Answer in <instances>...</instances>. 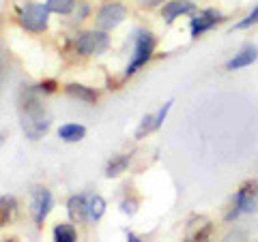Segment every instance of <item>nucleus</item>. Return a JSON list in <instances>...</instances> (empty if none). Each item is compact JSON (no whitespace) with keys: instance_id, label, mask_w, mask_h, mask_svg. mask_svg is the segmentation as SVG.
Here are the masks:
<instances>
[{"instance_id":"1","label":"nucleus","mask_w":258,"mask_h":242,"mask_svg":"<svg viewBox=\"0 0 258 242\" xmlns=\"http://www.w3.org/2000/svg\"><path fill=\"white\" fill-rule=\"evenodd\" d=\"M20 114H22V131L28 140L37 142L47 133V129H50V116H47L43 103L39 99V90L35 86L30 88L26 99L22 101Z\"/></svg>"},{"instance_id":"2","label":"nucleus","mask_w":258,"mask_h":242,"mask_svg":"<svg viewBox=\"0 0 258 242\" xmlns=\"http://www.w3.org/2000/svg\"><path fill=\"white\" fill-rule=\"evenodd\" d=\"M258 212V180L247 178L232 193L230 204L224 212V223H235L241 216H249Z\"/></svg>"},{"instance_id":"3","label":"nucleus","mask_w":258,"mask_h":242,"mask_svg":"<svg viewBox=\"0 0 258 242\" xmlns=\"http://www.w3.org/2000/svg\"><path fill=\"white\" fill-rule=\"evenodd\" d=\"M132 43H134L132 58H129L127 67H125V73H123L125 77H132L138 73L142 67H147L157 50V39L149 28H136L132 35Z\"/></svg>"},{"instance_id":"4","label":"nucleus","mask_w":258,"mask_h":242,"mask_svg":"<svg viewBox=\"0 0 258 242\" xmlns=\"http://www.w3.org/2000/svg\"><path fill=\"white\" fill-rule=\"evenodd\" d=\"M224 22H228V15L224 11H220L217 7H203L189 18V39L196 41V39H203L205 35H209L211 30L220 28Z\"/></svg>"},{"instance_id":"5","label":"nucleus","mask_w":258,"mask_h":242,"mask_svg":"<svg viewBox=\"0 0 258 242\" xmlns=\"http://www.w3.org/2000/svg\"><path fill=\"white\" fill-rule=\"evenodd\" d=\"M110 47V37L106 30L93 28V30H80L74 37V50L78 56H99L108 52Z\"/></svg>"},{"instance_id":"6","label":"nucleus","mask_w":258,"mask_h":242,"mask_svg":"<svg viewBox=\"0 0 258 242\" xmlns=\"http://www.w3.org/2000/svg\"><path fill=\"white\" fill-rule=\"evenodd\" d=\"M18 22L26 32H35V35H39V32L47 30V24H50V11H47L45 5L26 3L18 11Z\"/></svg>"},{"instance_id":"7","label":"nucleus","mask_w":258,"mask_h":242,"mask_svg":"<svg viewBox=\"0 0 258 242\" xmlns=\"http://www.w3.org/2000/svg\"><path fill=\"white\" fill-rule=\"evenodd\" d=\"M28 201H30V212H32V219H35V225L41 229L47 214H50L54 208L52 193L45 187H32L28 193Z\"/></svg>"},{"instance_id":"8","label":"nucleus","mask_w":258,"mask_h":242,"mask_svg":"<svg viewBox=\"0 0 258 242\" xmlns=\"http://www.w3.org/2000/svg\"><path fill=\"white\" fill-rule=\"evenodd\" d=\"M127 20V7L118 0H112V3H106L99 7V11L95 15V24L99 30H114L120 24Z\"/></svg>"},{"instance_id":"9","label":"nucleus","mask_w":258,"mask_h":242,"mask_svg":"<svg viewBox=\"0 0 258 242\" xmlns=\"http://www.w3.org/2000/svg\"><path fill=\"white\" fill-rule=\"evenodd\" d=\"M215 223L205 214H191L185 225V242H211Z\"/></svg>"},{"instance_id":"10","label":"nucleus","mask_w":258,"mask_h":242,"mask_svg":"<svg viewBox=\"0 0 258 242\" xmlns=\"http://www.w3.org/2000/svg\"><path fill=\"white\" fill-rule=\"evenodd\" d=\"M200 9L196 0H168L159 9V18L166 26H172L176 20L181 18H191L194 13Z\"/></svg>"},{"instance_id":"11","label":"nucleus","mask_w":258,"mask_h":242,"mask_svg":"<svg viewBox=\"0 0 258 242\" xmlns=\"http://www.w3.org/2000/svg\"><path fill=\"white\" fill-rule=\"evenodd\" d=\"M256 60H258V45L252 41H245L228 60H226L224 69L228 71V73H232V71H243V69L252 67Z\"/></svg>"},{"instance_id":"12","label":"nucleus","mask_w":258,"mask_h":242,"mask_svg":"<svg viewBox=\"0 0 258 242\" xmlns=\"http://www.w3.org/2000/svg\"><path fill=\"white\" fill-rule=\"evenodd\" d=\"M67 214L74 223L88 221V197L84 193H76L67 199Z\"/></svg>"},{"instance_id":"13","label":"nucleus","mask_w":258,"mask_h":242,"mask_svg":"<svg viewBox=\"0 0 258 242\" xmlns=\"http://www.w3.org/2000/svg\"><path fill=\"white\" fill-rule=\"evenodd\" d=\"M64 94L71 96L74 101L86 103V105H95L97 99H99V94H97L95 88L84 86V84H76V82H71V84L64 86Z\"/></svg>"},{"instance_id":"14","label":"nucleus","mask_w":258,"mask_h":242,"mask_svg":"<svg viewBox=\"0 0 258 242\" xmlns=\"http://www.w3.org/2000/svg\"><path fill=\"white\" fill-rule=\"evenodd\" d=\"M58 137L64 144H78L86 137V127L80 123H64L58 127Z\"/></svg>"},{"instance_id":"15","label":"nucleus","mask_w":258,"mask_h":242,"mask_svg":"<svg viewBox=\"0 0 258 242\" xmlns=\"http://www.w3.org/2000/svg\"><path fill=\"white\" fill-rule=\"evenodd\" d=\"M129 163H132V152H123V155H114L108 163H106V169H103V174H106V178H118L123 172H127Z\"/></svg>"},{"instance_id":"16","label":"nucleus","mask_w":258,"mask_h":242,"mask_svg":"<svg viewBox=\"0 0 258 242\" xmlns=\"http://www.w3.org/2000/svg\"><path fill=\"white\" fill-rule=\"evenodd\" d=\"M18 212V199L13 195H0V229L11 225Z\"/></svg>"},{"instance_id":"17","label":"nucleus","mask_w":258,"mask_h":242,"mask_svg":"<svg viewBox=\"0 0 258 242\" xmlns=\"http://www.w3.org/2000/svg\"><path fill=\"white\" fill-rule=\"evenodd\" d=\"M54 242H78L76 223H56L54 225Z\"/></svg>"},{"instance_id":"18","label":"nucleus","mask_w":258,"mask_h":242,"mask_svg":"<svg viewBox=\"0 0 258 242\" xmlns=\"http://www.w3.org/2000/svg\"><path fill=\"white\" fill-rule=\"evenodd\" d=\"M106 208H108V204L101 195H97V193L91 195L88 197V221H93V223L101 221V216L106 214Z\"/></svg>"},{"instance_id":"19","label":"nucleus","mask_w":258,"mask_h":242,"mask_svg":"<svg viewBox=\"0 0 258 242\" xmlns=\"http://www.w3.org/2000/svg\"><path fill=\"white\" fill-rule=\"evenodd\" d=\"M258 26V5H254L243 18H239L235 24H232V30L235 32H243V30H252Z\"/></svg>"},{"instance_id":"20","label":"nucleus","mask_w":258,"mask_h":242,"mask_svg":"<svg viewBox=\"0 0 258 242\" xmlns=\"http://www.w3.org/2000/svg\"><path fill=\"white\" fill-rule=\"evenodd\" d=\"M78 5V0H45V7L50 13H56V15H69L74 13Z\"/></svg>"},{"instance_id":"21","label":"nucleus","mask_w":258,"mask_h":242,"mask_svg":"<svg viewBox=\"0 0 258 242\" xmlns=\"http://www.w3.org/2000/svg\"><path fill=\"white\" fill-rule=\"evenodd\" d=\"M172 105H174V99H170V101H166L164 105H161L157 111H153V131H159L161 127H164V123H166V118H168V114H170V109H172Z\"/></svg>"},{"instance_id":"22","label":"nucleus","mask_w":258,"mask_h":242,"mask_svg":"<svg viewBox=\"0 0 258 242\" xmlns=\"http://www.w3.org/2000/svg\"><path fill=\"white\" fill-rule=\"evenodd\" d=\"M151 133H155L153 131V114H147L140 120L138 129H136V140H144V137L151 135Z\"/></svg>"},{"instance_id":"23","label":"nucleus","mask_w":258,"mask_h":242,"mask_svg":"<svg viewBox=\"0 0 258 242\" xmlns=\"http://www.w3.org/2000/svg\"><path fill=\"white\" fill-rule=\"evenodd\" d=\"M138 208H140V199H136V197H125L120 201V212L127 216H134L138 212Z\"/></svg>"},{"instance_id":"24","label":"nucleus","mask_w":258,"mask_h":242,"mask_svg":"<svg viewBox=\"0 0 258 242\" xmlns=\"http://www.w3.org/2000/svg\"><path fill=\"white\" fill-rule=\"evenodd\" d=\"M164 3L168 0H136V5H138V9L142 11H155V9H161Z\"/></svg>"},{"instance_id":"25","label":"nucleus","mask_w":258,"mask_h":242,"mask_svg":"<svg viewBox=\"0 0 258 242\" xmlns=\"http://www.w3.org/2000/svg\"><path fill=\"white\" fill-rule=\"evenodd\" d=\"M86 15H88V5L82 3V0H78L76 9H74V20L76 22H82V20H86Z\"/></svg>"},{"instance_id":"26","label":"nucleus","mask_w":258,"mask_h":242,"mask_svg":"<svg viewBox=\"0 0 258 242\" xmlns=\"http://www.w3.org/2000/svg\"><path fill=\"white\" fill-rule=\"evenodd\" d=\"M125 238H127V242H144L142 240V236H138V233H136V231H125Z\"/></svg>"},{"instance_id":"27","label":"nucleus","mask_w":258,"mask_h":242,"mask_svg":"<svg viewBox=\"0 0 258 242\" xmlns=\"http://www.w3.org/2000/svg\"><path fill=\"white\" fill-rule=\"evenodd\" d=\"M196 3H198V0H196Z\"/></svg>"},{"instance_id":"28","label":"nucleus","mask_w":258,"mask_h":242,"mask_svg":"<svg viewBox=\"0 0 258 242\" xmlns=\"http://www.w3.org/2000/svg\"><path fill=\"white\" fill-rule=\"evenodd\" d=\"M183 242H185V240H183Z\"/></svg>"}]
</instances>
